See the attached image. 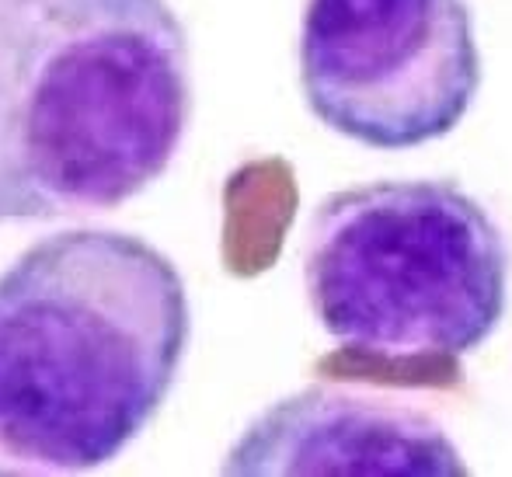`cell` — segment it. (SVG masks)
Segmentation results:
<instances>
[{"label":"cell","mask_w":512,"mask_h":477,"mask_svg":"<svg viewBox=\"0 0 512 477\" xmlns=\"http://www.w3.org/2000/svg\"><path fill=\"white\" fill-rule=\"evenodd\" d=\"M192 335L164 251L60 230L0 276V453L42 471L112 464L161 411Z\"/></svg>","instance_id":"cell-1"},{"label":"cell","mask_w":512,"mask_h":477,"mask_svg":"<svg viewBox=\"0 0 512 477\" xmlns=\"http://www.w3.org/2000/svg\"><path fill=\"white\" fill-rule=\"evenodd\" d=\"M189 115L168 0H0V223L122 206L171 168Z\"/></svg>","instance_id":"cell-2"},{"label":"cell","mask_w":512,"mask_h":477,"mask_svg":"<svg viewBox=\"0 0 512 477\" xmlns=\"http://www.w3.org/2000/svg\"><path fill=\"white\" fill-rule=\"evenodd\" d=\"M321 328L370 366L446 370L506 314L499 223L453 182H373L331 192L304 248Z\"/></svg>","instance_id":"cell-3"},{"label":"cell","mask_w":512,"mask_h":477,"mask_svg":"<svg viewBox=\"0 0 512 477\" xmlns=\"http://www.w3.org/2000/svg\"><path fill=\"white\" fill-rule=\"evenodd\" d=\"M300 88L335 133L411 150L453 133L481 88L464 0H307Z\"/></svg>","instance_id":"cell-4"},{"label":"cell","mask_w":512,"mask_h":477,"mask_svg":"<svg viewBox=\"0 0 512 477\" xmlns=\"http://www.w3.org/2000/svg\"><path fill=\"white\" fill-rule=\"evenodd\" d=\"M227 474H467L443 425L408 404L307 387L272 404L230 446Z\"/></svg>","instance_id":"cell-5"}]
</instances>
